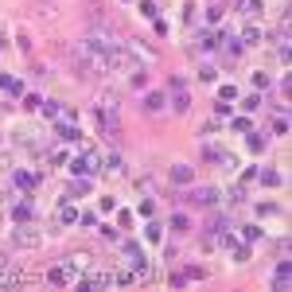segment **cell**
Returning <instances> with one entry per match:
<instances>
[{
    "mask_svg": "<svg viewBox=\"0 0 292 292\" xmlns=\"http://www.w3.org/2000/svg\"><path fill=\"white\" fill-rule=\"evenodd\" d=\"M102 172H109V175H121V172H125V168H121V156H117V152H113V156H105V168H102Z\"/></svg>",
    "mask_w": 292,
    "mask_h": 292,
    "instance_id": "obj_15",
    "label": "cell"
},
{
    "mask_svg": "<svg viewBox=\"0 0 292 292\" xmlns=\"http://www.w3.org/2000/svg\"><path fill=\"white\" fill-rule=\"evenodd\" d=\"M144 109H148V113H160V109H164V94H148Z\"/></svg>",
    "mask_w": 292,
    "mask_h": 292,
    "instance_id": "obj_13",
    "label": "cell"
},
{
    "mask_svg": "<svg viewBox=\"0 0 292 292\" xmlns=\"http://www.w3.org/2000/svg\"><path fill=\"white\" fill-rule=\"evenodd\" d=\"M136 280V273H129V269H113V284H132Z\"/></svg>",
    "mask_w": 292,
    "mask_h": 292,
    "instance_id": "obj_18",
    "label": "cell"
},
{
    "mask_svg": "<svg viewBox=\"0 0 292 292\" xmlns=\"http://www.w3.org/2000/svg\"><path fill=\"white\" fill-rule=\"evenodd\" d=\"M191 203H199V206H214V203H218V187H199L195 195H191Z\"/></svg>",
    "mask_w": 292,
    "mask_h": 292,
    "instance_id": "obj_5",
    "label": "cell"
},
{
    "mask_svg": "<svg viewBox=\"0 0 292 292\" xmlns=\"http://www.w3.org/2000/svg\"><path fill=\"white\" fill-rule=\"evenodd\" d=\"M191 175H195V172H191L187 164H175V168H172V183H191Z\"/></svg>",
    "mask_w": 292,
    "mask_h": 292,
    "instance_id": "obj_9",
    "label": "cell"
},
{
    "mask_svg": "<svg viewBox=\"0 0 292 292\" xmlns=\"http://www.w3.org/2000/svg\"><path fill=\"white\" fill-rule=\"evenodd\" d=\"M261 179L269 183V187H277V183H280V175H277V172H261Z\"/></svg>",
    "mask_w": 292,
    "mask_h": 292,
    "instance_id": "obj_24",
    "label": "cell"
},
{
    "mask_svg": "<svg viewBox=\"0 0 292 292\" xmlns=\"http://www.w3.org/2000/svg\"><path fill=\"white\" fill-rule=\"evenodd\" d=\"M62 265H66V269L74 273V280H78V277H82V273L90 269V265H94V257H90V253H70V257H66Z\"/></svg>",
    "mask_w": 292,
    "mask_h": 292,
    "instance_id": "obj_4",
    "label": "cell"
},
{
    "mask_svg": "<svg viewBox=\"0 0 292 292\" xmlns=\"http://www.w3.org/2000/svg\"><path fill=\"white\" fill-rule=\"evenodd\" d=\"M12 214H16V222H28V218H31V206H28V203H16Z\"/></svg>",
    "mask_w": 292,
    "mask_h": 292,
    "instance_id": "obj_19",
    "label": "cell"
},
{
    "mask_svg": "<svg viewBox=\"0 0 292 292\" xmlns=\"http://www.w3.org/2000/svg\"><path fill=\"white\" fill-rule=\"evenodd\" d=\"M199 78H203V82H214V78H218V70H214V66H203V70H199Z\"/></svg>",
    "mask_w": 292,
    "mask_h": 292,
    "instance_id": "obj_21",
    "label": "cell"
},
{
    "mask_svg": "<svg viewBox=\"0 0 292 292\" xmlns=\"http://www.w3.org/2000/svg\"><path fill=\"white\" fill-rule=\"evenodd\" d=\"M12 246L16 249H39V246H43V234L35 230L31 222H24V226H16V230H12Z\"/></svg>",
    "mask_w": 292,
    "mask_h": 292,
    "instance_id": "obj_1",
    "label": "cell"
},
{
    "mask_svg": "<svg viewBox=\"0 0 292 292\" xmlns=\"http://www.w3.org/2000/svg\"><path fill=\"white\" fill-rule=\"evenodd\" d=\"M230 257H234L238 265H242V261H249V246H238V242H230Z\"/></svg>",
    "mask_w": 292,
    "mask_h": 292,
    "instance_id": "obj_16",
    "label": "cell"
},
{
    "mask_svg": "<svg viewBox=\"0 0 292 292\" xmlns=\"http://www.w3.org/2000/svg\"><path fill=\"white\" fill-rule=\"evenodd\" d=\"M195 43H199V51H214V47H218V35H214V31H203Z\"/></svg>",
    "mask_w": 292,
    "mask_h": 292,
    "instance_id": "obj_11",
    "label": "cell"
},
{
    "mask_svg": "<svg viewBox=\"0 0 292 292\" xmlns=\"http://www.w3.org/2000/svg\"><path fill=\"white\" fill-rule=\"evenodd\" d=\"M121 253L129 257V265L140 273V277H148V257H144V249L136 246V242H125V246H121Z\"/></svg>",
    "mask_w": 292,
    "mask_h": 292,
    "instance_id": "obj_2",
    "label": "cell"
},
{
    "mask_svg": "<svg viewBox=\"0 0 292 292\" xmlns=\"http://www.w3.org/2000/svg\"><path fill=\"white\" fill-rule=\"evenodd\" d=\"M242 43H261V28L257 24H246L242 28Z\"/></svg>",
    "mask_w": 292,
    "mask_h": 292,
    "instance_id": "obj_10",
    "label": "cell"
},
{
    "mask_svg": "<svg viewBox=\"0 0 292 292\" xmlns=\"http://www.w3.org/2000/svg\"><path fill=\"white\" fill-rule=\"evenodd\" d=\"M4 265H8V261H4V257H0V269H4Z\"/></svg>",
    "mask_w": 292,
    "mask_h": 292,
    "instance_id": "obj_25",
    "label": "cell"
},
{
    "mask_svg": "<svg viewBox=\"0 0 292 292\" xmlns=\"http://www.w3.org/2000/svg\"><path fill=\"white\" fill-rule=\"evenodd\" d=\"M148 238H152V242H160V238H164V226H160V222H152V226H148Z\"/></svg>",
    "mask_w": 292,
    "mask_h": 292,
    "instance_id": "obj_20",
    "label": "cell"
},
{
    "mask_svg": "<svg viewBox=\"0 0 292 292\" xmlns=\"http://www.w3.org/2000/svg\"><path fill=\"white\" fill-rule=\"evenodd\" d=\"M47 280H51V284H70V280H74V273L66 269V265H55V269L47 273Z\"/></svg>",
    "mask_w": 292,
    "mask_h": 292,
    "instance_id": "obj_7",
    "label": "cell"
},
{
    "mask_svg": "<svg viewBox=\"0 0 292 292\" xmlns=\"http://www.w3.org/2000/svg\"><path fill=\"white\" fill-rule=\"evenodd\" d=\"M58 222L74 226V222H78V210H74V206H58Z\"/></svg>",
    "mask_w": 292,
    "mask_h": 292,
    "instance_id": "obj_17",
    "label": "cell"
},
{
    "mask_svg": "<svg viewBox=\"0 0 292 292\" xmlns=\"http://www.w3.org/2000/svg\"><path fill=\"white\" fill-rule=\"evenodd\" d=\"M16 183H24V187H35V175H28V172H20V175H16Z\"/></svg>",
    "mask_w": 292,
    "mask_h": 292,
    "instance_id": "obj_23",
    "label": "cell"
},
{
    "mask_svg": "<svg viewBox=\"0 0 292 292\" xmlns=\"http://www.w3.org/2000/svg\"><path fill=\"white\" fill-rule=\"evenodd\" d=\"M273 284H277V288H288V261L277 265V277H273Z\"/></svg>",
    "mask_w": 292,
    "mask_h": 292,
    "instance_id": "obj_14",
    "label": "cell"
},
{
    "mask_svg": "<svg viewBox=\"0 0 292 292\" xmlns=\"http://www.w3.org/2000/svg\"><path fill=\"white\" fill-rule=\"evenodd\" d=\"M172 94H175V109H187V105H191L187 90H183V82H172Z\"/></svg>",
    "mask_w": 292,
    "mask_h": 292,
    "instance_id": "obj_8",
    "label": "cell"
},
{
    "mask_svg": "<svg viewBox=\"0 0 292 292\" xmlns=\"http://www.w3.org/2000/svg\"><path fill=\"white\" fill-rule=\"evenodd\" d=\"M43 113H47V117H58V113H62V105H58V102H47Z\"/></svg>",
    "mask_w": 292,
    "mask_h": 292,
    "instance_id": "obj_22",
    "label": "cell"
},
{
    "mask_svg": "<svg viewBox=\"0 0 292 292\" xmlns=\"http://www.w3.org/2000/svg\"><path fill=\"white\" fill-rule=\"evenodd\" d=\"M70 172H74V175H94V172H98V152H94V148H86V152L70 164Z\"/></svg>",
    "mask_w": 292,
    "mask_h": 292,
    "instance_id": "obj_3",
    "label": "cell"
},
{
    "mask_svg": "<svg viewBox=\"0 0 292 292\" xmlns=\"http://www.w3.org/2000/svg\"><path fill=\"white\" fill-rule=\"evenodd\" d=\"M20 284H24V273H16V269L4 265L0 269V288H20Z\"/></svg>",
    "mask_w": 292,
    "mask_h": 292,
    "instance_id": "obj_6",
    "label": "cell"
},
{
    "mask_svg": "<svg viewBox=\"0 0 292 292\" xmlns=\"http://www.w3.org/2000/svg\"><path fill=\"white\" fill-rule=\"evenodd\" d=\"M242 12H246L249 20H257V16L265 12V0H246V4H242Z\"/></svg>",
    "mask_w": 292,
    "mask_h": 292,
    "instance_id": "obj_12",
    "label": "cell"
}]
</instances>
